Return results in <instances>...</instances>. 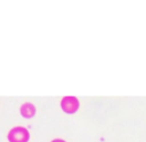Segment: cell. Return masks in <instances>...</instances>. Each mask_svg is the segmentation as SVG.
Returning a JSON list of instances; mask_svg holds the SVG:
<instances>
[{"instance_id":"2","label":"cell","mask_w":146,"mask_h":142,"mask_svg":"<svg viewBox=\"0 0 146 142\" xmlns=\"http://www.w3.org/2000/svg\"><path fill=\"white\" fill-rule=\"evenodd\" d=\"M61 108L66 113H74L79 109V101L74 97H64L61 100Z\"/></svg>"},{"instance_id":"4","label":"cell","mask_w":146,"mask_h":142,"mask_svg":"<svg viewBox=\"0 0 146 142\" xmlns=\"http://www.w3.org/2000/svg\"><path fill=\"white\" fill-rule=\"evenodd\" d=\"M51 142H65V141L62 140V139H54V140H52Z\"/></svg>"},{"instance_id":"1","label":"cell","mask_w":146,"mask_h":142,"mask_svg":"<svg viewBox=\"0 0 146 142\" xmlns=\"http://www.w3.org/2000/svg\"><path fill=\"white\" fill-rule=\"evenodd\" d=\"M29 138V131L23 127H16L11 129L8 133L9 142H28Z\"/></svg>"},{"instance_id":"3","label":"cell","mask_w":146,"mask_h":142,"mask_svg":"<svg viewBox=\"0 0 146 142\" xmlns=\"http://www.w3.org/2000/svg\"><path fill=\"white\" fill-rule=\"evenodd\" d=\"M20 111H21V115H23L25 118H31V117H33L35 113H36V108H35V106L32 103L26 102V103L22 104Z\"/></svg>"}]
</instances>
